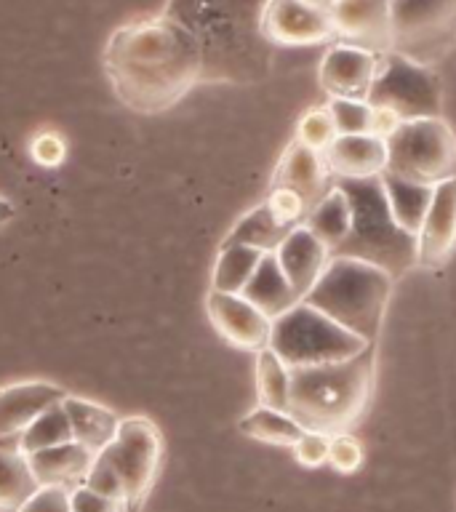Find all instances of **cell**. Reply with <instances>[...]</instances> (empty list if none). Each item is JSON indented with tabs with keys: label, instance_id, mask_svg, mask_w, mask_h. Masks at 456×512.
<instances>
[{
	"label": "cell",
	"instance_id": "1",
	"mask_svg": "<svg viewBox=\"0 0 456 512\" xmlns=\"http://www.w3.org/2000/svg\"><path fill=\"white\" fill-rule=\"evenodd\" d=\"M104 72L120 102L155 115L200 83L198 43L171 16H139L110 35Z\"/></svg>",
	"mask_w": 456,
	"mask_h": 512
},
{
	"label": "cell",
	"instance_id": "2",
	"mask_svg": "<svg viewBox=\"0 0 456 512\" xmlns=\"http://www.w3.org/2000/svg\"><path fill=\"white\" fill-rule=\"evenodd\" d=\"M267 0H166L163 14L198 43L200 83H262L275 46L264 35Z\"/></svg>",
	"mask_w": 456,
	"mask_h": 512
},
{
	"label": "cell",
	"instance_id": "3",
	"mask_svg": "<svg viewBox=\"0 0 456 512\" xmlns=\"http://www.w3.org/2000/svg\"><path fill=\"white\" fill-rule=\"evenodd\" d=\"M376 344L334 363L291 368L288 414L304 430L347 432L366 414L374 392Z\"/></svg>",
	"mask_w": 456,
	"mask_h": 512
},
{
	"label": "cell",
	"instance_id": "4",
	"mask_svg": "<svg viewBox=\"0 0 456 512\" xmlns=\"http://www.w3.org/2000/svg\"><path fill=\"white\" fill-rule=\"evenodd\" d=\"M395 278L390 272L352 256H331L318 283L307 291L304 302L326 312L352 334L376 342L382 331L384 312L390 304Z\"/></svg>",
	"mask_w": 456,
	"mask_h": 512
},
{
	"label": "cell",
	"instance_id": "5",
	"mask_svg": "<svg viewBox=\"0 0 456 512\" xmlns=\"http://www.w3.org/2000/svg\"><path fill=\"white\" fill-rule=\"evenodd\" d=\"M336 184L347 192L352 206V230L342 246L331 256H352L382 267L398 280L416 259V235L406 232L390 214L387 195H384L382 176L368 179H336Z\"/></svg>",
	"mask_w": 456,
	"mask_h": 512
},
{
	"label": "cell",
	"instance_id": "6",
	"mask_svg": "<svg viewBox=\"0 0 456 512\" xmlns=\"http://www.w3.org/2000/svg\"><path fill=\"white\" fill-rule=\"evenodd\" d=\"M368 344L358 334H352L326 312L312 307L310 302H296L291 310L272 320L270 347L288 368L320 366V363H334L358 355Z\"/></svg>",
	"mask_w": 456,
	"mask_h": 512
},
{
	"label": "cell",
	"instance_id": "7",
	"mask_svg": "<svg viewBox=\"0 0 456 512\" xmlns=\"http://www.w3.org/2000/svg\"><path fill=\"white\" fill-rule=\"evenodd\" d=\"M384 144L390 174L424 184H438L456 176V136L440 115L403 120Z\"/></svg>",
	"mask_w": 456,
	"mask_h": 512
},
{
	"label": "cell",
	"instance_id": "8",
	"mask_svg": "<svg viewBox=\"0 0 456 512\" xmlns=\"http://www.w3.org/2000/svg\"><path fill=\"white\" fill-rule=\"evenodd\" d=\"M456 46V0H390V51L435 67Z\"/></svg>",
	"mask_w": 456,
	"mask_h": 512
},
{
	"label": "cell",
	"instance_id": "9",
	"mask_svg": "<svg viewBox=\"0 0 456 512\" xmlns=\"http://www.w3.org/2000/svg\"><path fill=\"white\" fill-rule=\"evenodd\" d=\"M366 102L395 112L400 120L438 118L443 107L440 78L427 64L414 62L398 51H384Z\"/></svg>",
	"mask_w": 456,
	"mask_h": 512
},
{
	"label": "cell",
	"instance_id": "10",
	"mask_svg": "<svg viewBox=\"0 0 456 512\" xmlns=\"http://www.w3.org/2000/svg\"><path fill=\"white\" fill-rule=\"evenodd\" d=\"M96 459H102L115 470L126 491V502L136 510L158 478L163 438L150 419H142V416L120 419L115 438L96 454Z\"/></svg>",
	"mask_w": 456,
	"mask_h": 512
},
{
	"label": "cell",
	"instance_id": "11",
	"mask_svg": "<svg viewBox=\"0 0 456 512\" xmlns=\"http://www.w3.org/2000/svg\"><path fill=\"white\" fill-rule=\"evenodd\" d=\"M262 27L272 46L299 48L336 40L331 14L304 0H267Z\"/></svg>",
	"mask_w": 456,
	"mask_h": 512
},
{
	"label": "cell",
	"instance_id": "12",
	"mask_svg": "<svg viewBox=\"0 0 456 512\" xmlns=\"http://www.w3.org/2000/svg\"><path fill=\"white\" fill-rule=\"evenodd\" d=\"M384 51L355 46L334 40L320 62L318 78L328 96H350V99H366L368 88L374 83L379 62Z\"/></svg>",
	"mask_w": 456,
	"mask_h": 512
},
{
	"label": "cell",
	"instance_id": "13",
	"mask_svg": "<svg viewBox=\"0 0 456 512\" xmlns=\"http://www.w3.org/2000/svg\"><path fill=\"white\" fill-rule=\"evenodd\" d=\"M456 251V176L435 184L424 222L416 232V259L422 267L438 270Z\"/></svg>",
	"mask_w": 456,
	"mask_h": 512
},
{
	"label": "cell",
	"instance_id": "14",
	"mask_svg": "<svg viewBox=\"0 0 456 512\" xmlns=\"http://www.w3.org/2000/svg\"><path fill=\"white\" fill-rule=\"evenodd\" d=\"M208 318L216 326V331L240 350L259 352L270 344L272 318H267L243 294H224V291L211 288V294H208Z\"/></svg>",
	"mask_w": 456,
	"mask_h": 512
},
{
	"label": "cell",
	"instance_id": "15",
	"mask_svg": "<svg viewBox=\"0 0 456 512\" xmlns=\"http://www.w3.org/2000/svg\"><path fill=\"white\" fill-rule=\"evenodd\" d=\"M328 14L336 40L390 51V0H334Z\"/></svg>",
	"mask_w": 456,
	"mask_h": 512
},
{
	"label": "cell",
	"instance_id": "16",
	"mask_svg": "<svg viewBox=\"0 0 456 512\" xmlns=\"http://www.w3.org/2000/svg\"><path fill=\"white\" fill-rule=\"evenodd\" d=\"M272 254L278 259L280 270L286 272L288 283L294 286L299 299H304L307 291L318 283L320 272L326 270L328 259H331L326 243L315 238L304 224L291 227Z\"/></svg>",
	"mask_w": 456,
	"mask_h": 512
},
{
	"label": "cell",
	"instance_id": "17",
	"mask_svg": "<svg viewBox=\"0 0 456 512\" xmlns=\"http://www.w3.org/2000/svg\"><path fill=\"white\" fill-rule=\"evenodd\" d=\"M320 155L334 179H368L387 171V144L374 134H336Z\"/></svg>",
	"mask_w": 456,
	"mask_h": 512
},
{
	"label": "cell",
	"instance_id": "18",
	"mask_svg": "<svg viewBox=\"0 0 456 512\" xmlns=\"http://www.w3.org/2000/svg\"><path fill=\"white\" fill-rule=\"evenodd\" d=\"M336 179L328 171L326 160L318 150L304 147L302 142H291L275 168V179L272 187H286V190L299 192L307 206L326 195V190Z\"/></svg>",
	"mask_w": 456,
	"mask_h": 512
},
{
	"label": "cell",
	"instance_id": "19",
	"mask_svg": "<svg viewBox=\"0 0 456 512\" xmlns=\"http://www.w3.org/2000/svg\"><path fill=\"white\" fill-rule=\"evenodd\" d=\"M67 392L48 382H19L0 390V438L19 435L46 408L62 403Z\"/></svg>",
	"mask_w": 456,
	"mask_h": 512
},
{
	"label": "cell",
	"instance_id": "20",
	"mask_svg": "<svg viewBox=\"0 0 456 512\" xmlns=\"http://www.w3.org/2000/svg\"><path fill=\"white\" fill-rule=\"evenodd\" d=\"M96 454L88 451L86 446H80L78 440H67L59 446L43 448L35 454H27L35 478L40 486H64L75 488L83 483L86 472L91 470Z\"/></svg>",
	"mask_w": 456,
	"mask_h": 512
},
{
	"label": "cell",
	"instance_id": "21",
	"mask_svg": "<svg viewBox=\"0 0 456 512\" xmlns=\"http://www.w3.org/2000/svg\"><path fill=\"white\" fill-rule=\"evenodd\" d=\"M240 294L246 296L248 302L256 304L267 318H278L286 310H291L296 302H302L294 286L288 283L286 272L280 270L275 254H264L262 262L256 264L254 275L248 278Z\"/></svg>",
	"mask_w": 456,
	"mask_h": 512
},
{
	"label": "cell",
	"instance_id": "22",
	"mask_svg": "<svg viewBox=\"0 0 456 512\" xmlns=\"http://www.w3.org/2000/svg\"><path fill=\"white\" fill-rule=\"evenodd\" d=\"M302 224L315 235L318 240H323L328 246V251L334 254L336 248L342 246L347 235L352 230V206L347 192L339 187V184H331L326 190V195L320 200H315L310 206V211L304 214Z\"/></svg>",
	"mask_w": 456,
	"mask_h": 512
},
{
	"label": "cell",
	"instance_id": "23",
	"mask_svg": "<svg viewBox=\"0 0 456 512\" xmlns=\"http://www.w3.org/2000/svg\"><path fill=\"white\" fill-rule=\"evenodd\" d=\"M62 406L67 411V419H70L72 440H78L80 446H86L88 451L99 454L115 438L120 424L115 411L99 406L94 400L72 398V395H64Z\"/></svg>",
	"mask_w": 456,
	"mask_h": 512
},
{
	"label": "cell",
	"instance_id": "24",
	"mask_svg": "<svg viewBox=\"0 0 456 512\" xmlns=\"http://www.w3.org/2000/svg\"><path fill=\"white\" fill-rule=\"evenodd\" d=\"M382 187L384 195H387V206H390L392 219H395L403 230L416 235L419 227H422L427 208H430L435 184L414 182V179H406V176L384 171Z\"/></svg>",
	"mask_w": 456,
	"mask_h": 512
},
{
	"label": "cell",
	"instance_id": "25",
	"mask_svg": "<svg viewBox=\"0 0 456 512\" xmlns=\"http://www.w3.org/2000/svg\"><path fill=\"white\" fill-rule=\"evenodd\" d=\"M238 430L243 432L246 438H254L259 440V443L291 448L304 432V427L296 422L288 411H280V408H270L259 403L254 411H248V414L240 419Z\"/></svg>",
	"mask_w": 456,
	"mask_h": 512
},
{
	"label": "cell",
	"instance_id": "26",
	"mask_svg": "<svg viewBox=\"0 0 456 512\" xmlns=\"http://www.w3.org/2000/svg\"><path fill=\"white\" fill-rule=\"evenodd\" d=\"M291 230L288 224L278 222L275 214L270 211L267 203L251 208L248 214L238 219V224L232 227L230 235L224 238V243H240V246L259 248L262 254H272L280 246V240L286 238V232Z\"/></svg>",
	"mask_w": 456,
	"mask_h": 512
},
{
	"label": "cell",
	"instance_id": "27",
	"mask_svg": "<svg viewBox=\"0 0 456 512\" xmlns=\"http://www.w3.org/2000/svg\"><path fill=\"white\" fill-rule=\"evenodd\" d=\"M262 251L240 243H222L214 264V291L240 294L248 278L254 275L256 264L262 262Z\"/></svg>",
	"mask_w": 456,
	"mask_h": 512
},
{
	"label": "cell",
	"instance_id": "28",
	"mask_svg": "<svg viewBox=\"0 0 456 512\" xmlns=\"http://www.w3.org/2000/svg\"><path fill=\"white\" fill-rule=\"evenodd\" d=\"M38 478L22 451L0 448V512H16L38 491Z\"/></svg>",
	"mask_w": 456,
	"mask_h": 512
},
{
	"label": "cell",
	"instance_id": "29",
	"mask_svg": "<svg viewBox=\"0 0 456 512\" xmlns=\"http://www.w3.org/2000/svg\"><path fill=\"white\" fill-rule=\"evenodd\" d=\"M67 440H72L70 419H67V411H64L62 403H56V406L46 408L43 414L35 416V419L19 432V451L27 456L35 454V451H43V448L67 443Z\"/></svg>",
	"mask_w": 456,
	"mask_h": 512
},
{
	"label": "cell",
	"instance_id": "30",
	"mask_svg": "<svg viewBox=\"0 0 456 512\" xmlns=\"http://www.w3.org/2000/svg\"><path fill=\"white\" fill-rule=\"evenodd\" d=\"M256 392L259 403L270 408L288 411V395H291V368L270 350L256 352Z\"/></svg>",
	"mask_w": 456,
	"mask_h": 512
},
{
	"label": "cell",
	"instance_id": "31",
	"mask_svg": "<svg viewBox=\"0 0 456 512\" xmlns=\"http://www.w3.org/2000/svg\"><path fill=\"white\" fill-rule=\"evenodd\" d=\"M328 112L334 120L336 134H368L371 131V104L350 96H328Z\"/></svg>",
	"mask_w": 456,
	"mask_h": 512
},
{
	"label": "cell",
	"instance_id": "32",
	"mask_svg": "<svg viewBox=\"0 0 456 512\" xmlns=\"http://www.w3.org/2000/svg\"><path fill=\"white\" fill-rule=\"evenodd\" d=\"M334 139L336 128L326 104L304 112L302 120H299V126H296V142H302L304 147H310V150L323 152Z\"/></svg>",
	"mask_w": 456,
	"mask_h": 512
},
{
	"label": "cell",
	"instance_id": "33",
	"mask_svg": "<svg viewBox=\"0 0 456 512\" xmlns=\"http://www.w3.org/2000/svg\"><path fill=\"white\" fill-rule=\"evenodd\" d=\"M366 462V451L350 430L334 432L328 443V467L339 475H355Z\"/></svg>",
	"mask_w": 456,
	"mask_h": 512
},
{
	"label": "cell",
	"instance_id": "34",
	"mask_svg": "<svg viewBox=\"0 0 456 512\" xmlns=\"http://www.w3.org/2000/svg\"><path fill=\"white\" fill-rule=\"evenodd\" d=\"M328 443H331V435L328 432L318 430H304L299 435L294 446H291V454L302 467L307 470H318L323 464H328Z\"/></svg>",
	"mask_w": 456,
	"mask_h": 512
},
{
	"label": "cell",
	"instance_id": "35",
	"mask_svg": "<svg viewBox=\"0 0 456 512\" xmlns=\"http://www.w3.org/2000/svg\"><path fill=\"white\" fill-rule=\"evenodd\" d=\"M270 211L275 214V219L288 227H296V224H302L304 214L310 211V206L304 203V198L299 192L294 190H286V187H272L270 190V198L264 200Z\"/></svg>",
	"mask_w": 456,
	"mask_h": 512
},
{
	"label": "cell",
	"instance_id": "36",
	"mask_svg": "<svg viewBox=\"0 0 456 512\" xmlns=\"http://www.w3.org/2000/svg\"><path fill=\"white\" fill-rule=\"evenodd\" d=\"M70 504L72 512H134V507L123 499H112V496L96 494L88 486L70 488Z\"/></svg>",
	"mask_w": 456,
	"mask_h": 512
},
{
	"label": "cell",
	"instance_id": "37",
	"mask_svg": "<svg viewBox=\"0 0 456 512\" xmlns=\"http://www.w3.org/2000/svg\"><path fill=\"white\" fill-rule=\"evenodd\" d=\"M16 512H72L70 488L38 486V491L27 496V502Z\"/></svg>",
	"mask_w": 456,
	"mask_h": 512
},
{
	"label": "cell",
	"instance_id": "38",
	"mask_svg": "<svg viewBox=\"0 0 456 512\" xmlns=\"http://www.w3.org/2000/svg\"><path fill=\"white\" fill-rule=\"evenodd\" d=\"M83 486H88L96 494L112 496V499H123L126 502V491H123V483L115 475L110 464H104L102 459H94L91 464V470L86 472V478H83Z\"/></svg>",
	"mask_w": 456,
	"mask_h": 512
},
{
	"label": "cell",
	"instance_id": "39",
	"mask_svg": "<svg viewBox=\"0 0 456 512\" xmlns=\"http://www.w3.org/2000/svg\"><path fill=\"white\" fill-rule=\"evenodd\" d=\"M32 152H35V158H38L40 163H46V166H56V163H59L64 155V144L56 134H43V136H38V142H35Z\"/></svg>",
	"mask_w": 456,
	"mask_h": 512
},
{
	"label": "cell",
	"instance_id": "40",
	"mask_svg": "<svg viewBox=\"0 0 456 512\" xmlns=\"http://www.w3.org/2000/svg\"><path fill=\"white\" fill-rule=\"evenodd\" d=\"M371 107H374V104H371ZM400 123H403V120H400L395 112L384 110V107H374V110H371V131H368V134L387 139V136L400 126Z\"/></svg>",
	"mask_w": 456,
	"mask_h": 512
},
{
	"label": "cell",
	"instance_id": "41",
	"mask_svg": "<svg viewBox=\"0 0 456 512\" xmlns=\"http://www.w3.org/2000/svg\"><path fill=\"white\" fill-rule=\"evenodd\" d=\"M304 3H310V6L315 8H323V11H331V6H334V0H304Z\"/></svg>",
	"mask_w": 456,
	"mask_h": 512
}]
</instances>
